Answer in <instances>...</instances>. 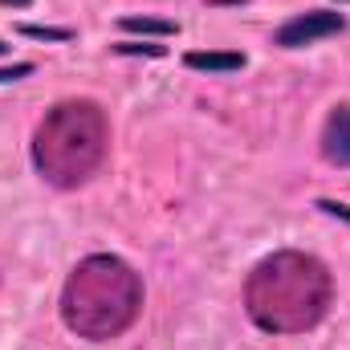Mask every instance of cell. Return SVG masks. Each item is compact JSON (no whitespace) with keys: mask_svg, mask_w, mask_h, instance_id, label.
I'll return each instance as SVG.
<instances>
[{"mask_svg":"<svg viewBox=\"0 0 350 350\" xmlns=\"http://www.w3.org/2000/svg\"><path fill=\"white\" fill-rule=\"evenodd\" d=\"M25 37H37V41H70V29H41V25H25Z\"/></svg>","mask_w":350,"mask_h":350,"instance_id":"obj_8","label":"cell"},{"mask_svg":"<svg viewBox=\"0 0 350 350\" xmlns=\"http://www.w3.org/2000/svg\"><path fill=\"white\" fill-rule=\"evenodd\" d=\"M330 269L310 253H273L245 281V310L265 334H306L330 310Z\"/></svg>","mask_w":350,"mask_h":350,"instance_id":"obj_1","label":"cell"},{"mask_svg":"<svg viewBox=\"0 0 350 350\" xmlns=\"http://www.w3.org/2000/svg\"><path fill=\"white\" fill-rule=\"evenodd\" d=\"M143 310V281L122 257L94 253L74 265L62 289V322L90 342H110L135 326Z\"/></svg>","mask_w":350,"mask_h":350,"instance_id":"obj_2","label":"cell"},{"mask_svg":"<svg viewBox=\"0 0 350 350\" xmlns=\"http://www.w3.org/2000/svg\"><path fill=\"white\" fill-rule=\"evenodd\" d=\"M322 155L334 167H350V106H334L322 126Z\"/></svg>","mask_w":350,"mask_h":350,"instance_id":"obj_5","label":"cell"},{"mask_svg":"<svg viewBox=\"0 0 350 350\" xmlns=\"http://www.w3.org/2000/svg\"><path fill=\"white\" fill-rule=\"evenodd\" d=\"M4 49H8V45H4V41H0V53H4Z\"/></svg>","mask_w":350,"mask_h":350,"instance_id":"obj_12","label":"cell"},{"mask_svg":"<svg viewBox=\"0 0 350 350\" xmlns=\"http://www.w3.org/2000/svg\"><path fill=\"white\" fill-rule=\"evenodd\" d=\"M118 53H147V57H163L167 49H163V45H139V41H122V45H118Z\"/></svg>","mask_w":350,"mask_h":350,"instance_id":"obj_9","label":"cell"},{"mask_svg":"<svg viewBox=\"0 0 350 350\" xmlns=\"http://www.w3.org/2000/svg\"><path fill=\"white\" fill-rule=\"evenodd\" d=\"M187 62V70H204V74H232V70H241L245 66V53H187L183 57Z\"/></svg>","mask_w":350,"mask_h":350,"instance_id":"obj_6","label":"cell"},{"mask_svg":"<svg viewBox=\"0 0 350 350\" xmlns=\"http://www.w3.org/2000/svg\"><path fill=\"white\" fill-rule=\"evenodd\" d=\"M122 29L126 33H159V37H172L175 33L172 21H151V16H122Z\"/></svg>","mask_w":350,"mask_h":350,"instance_id":"obj_7","label":"cell"},{"mask_svg":"<svg viewBox=\"0 0 350 350\" xmlns=\"http://www.w3.org/2000/svg\"><path fill=\"white\" fill-rule=\"evenodd\" d=\"M0 4H12V8H25L29 0H0Z\"/></svg>","mask_w":350,"mask_h":350,"instance_id":"obj_11","label":"cell"},{"mask_svg":"<svg viewBox=\"0 0 350 350\" xmlns=\"http://www.w3.org/2000/svg\"><path fill=\"white\" fill-rule=\"evenodd\" d=\"M110 147V122L106 110L90 98H66L37 122L33 135V163L45 183L53 187H78L102 167Z\"/></svg>","mask_w":350,"mask_h":350,"instance_id":"obj_3","label":"cell"},{"mask_svg":"<svg viewBox=\"0 0 350 350\" xmlns=\"http://www.w3.org/2000/svg\"><path fill=\"white\" fill-rule=\"evenodd\" d=\"M29 74H33V66L21 62V66H12V70H0V82H21V78H29Z\"/></svg>","mask_w":350,"mask_h":350,"instance_id":"obj_10","label":"cell"},{"mask_svg":"<svg viewBox=\"0 0 350 350\" xmlns=\"http://www.w3.org/2000/svg\"><path fill=\"white\" fill-rule=\"evenodd\" d=\"M342 29H347V16H338V12H330V8H310V12H301V16H293V21H285V25L277 29V45L301 49V45H314V41L334 37V33H342Z\"/></svg>","mask_w":350,"mask_h":350,"instance_id":"obj_4","label":"cell"}]
</instances>
